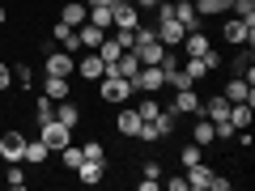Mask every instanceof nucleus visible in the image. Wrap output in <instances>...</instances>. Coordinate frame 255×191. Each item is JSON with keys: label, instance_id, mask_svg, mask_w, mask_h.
<instances>
[{"label": "nucleus", "instance_id": "obj_10", "mask_svg": "<svg viewBox=\"0 0 255 191\" xmlns=\"http://www.w3.org/2000/svg\"><path fill=\"white\" fill-rule=\"evenodd\" d=\"M221 94H226L230 102H251V106H255V85L247 81V77H230V81H226V90H221Z\"/></svg>", "mask_w": 255, "mask_h": 191}, {"label": "nucleus", "instance_id": "obj_38", "mask_svg": "<svg viewBox=\"0 0 255 191\" xmlns=\"http://www.w3.org/2000/svg\"><path fill=\"white\" fill-rule=\"evenodd\" d=\"M145 179H162V166H157V162H145Z\"/></svg>", "mask_w": 255, "mask_h": 191}, {"label": "nucleus", "instance_id": "obj_28", "mask_svg": "<svg viewBox=\"0 0 255 191\" xmlns=\"http://www.w3.org/2000/svg\"><path fill=\"white\" fill-rule=\"evenodd\" d=\"M81 157H85V162H107V149H102V140H85V145H81Z\"/></svg>", "mask_w": 255, "mask_h": 191}, {"label": "nucleus", "instance_id": "obj_29", "mask_svg": "<svg viewBox=\"0 0 255 191\" xmlns=\"http://www.w3.org/2000/svg\"><path fill=\"white\" fill-rule=\"evenodd\" d=\"M4 179H9V187H13V191H21V187L30 183V179H26V170H21L17 162H9V170H4Z\"/></svg>", "mask_w": 255, "mask_h": 191}, {"label": "nucleus", "instance_id": "obj_40", "mask_svg": "<svg viewBox=\"0 0 255 191\" xmlns=\"http://www.w3.org/2000/svg\"><path fill=\"white\" fill-rule=\"evenodd\" d=\"M111 0H85V9H107Z\"/></svg>", "mask_w": 255, "mask_h": 191}, {"label": "nucleus", "instance_id": "obj_39", "mask_svg": "<svg viewBox=\"0 0 255 191\" xmlns=\"http://www.w3.org/2000/svg\"><path fill=\"white\" fill-rule=\"evenodd\" d=\"M132 4H136V9H157L162 0H132Z\"/></svg>", "mask_w": 255, "mask_h": 191}, {"label": "nucleus", "instance_id": "obj_32", "mask_svg": "<svg viewBox=\"0 0 255 191\" xmlns=\"http://www.w3.org/2000/svg\"><path fill=\"white\" fill-rule=\"evenodd\" d=\"M230 68H234V77L251 73V47H247V51H238V55H234V64H230Z\"/></svg>", "mask_w": 255, "mask_h": 191}, {"label": "nucleus", "instance_id": "obj_36", "mask_svg": "<svg viewBox=\"0 0 255 191\" xmlns=\"http://www.w3.org/2000/svg\"><path fill=\"white\" fill-rule=\"evenodd\" d=\"M9 81H13V77H9V64H4V60H0V94H4V90H9Z\"/></svg>", "mask_w": 255, "mask_h": 191}, {"label": "nucleus", "instance_id": "obj_30", "mask_svg": "<svg viewBox=\"0 0 255 191\" xmlns=\"http://www.w3.org/2000/svg\"><path fill=\"white\" fill-rule=\"evenodd\" d=\"M136 110H140V119H157V110H162V102H157L153 94H145V98H140V106H136Z\"/></svg>", "mask_w": 255, "mask_h": 191}, {"label": "nucleus", "instance_id": "obj_31", "mask_svg": "<svg viewBox=\"0 0 255 191\" xmlns=\"http://www.w3.org/2000/svg\"><path fill=\"white\" fill-rule=\"evenodd\" d=\"M90 26H98V30L115 26V21H111V4H107V9H90Z\"/></svg>", "mask_w": 255, "mask_h": 191}, {"label": "nucleus", "instance_id": "obj_20", "mask_svg": "<svg viewBox=\"0 0 255 191\" xmlns=\"http://www.w3.org/2000/svg\"><path fill=\"white\" fill-rule=\"evenodd\" d=\"M55 123H64V127H77L81 123V110H77V102H55Z\"/></svg>", "mask_w": 255, "mask_h": 191}, {"label": "nucleus", "instance_id": "obj_16", "mask_svg": "<svg viewBox=\"0 0 255 191\" xmlns=\"http://www.w3.org/2000/svg\"><path fill=\"white\" fill-rule=\"evenodd\" d=\"M60 21L77 30V26H85V21H90V9H85L81 0H73V4H64V9H60Z\"/></svg>", "mask_w": 255, "mask_h": 191}, {"label": "nucleus", "instance_id": "obj_17", "mask_svg": "<svg viewBox=\"0 0 255 191\" xmlns=\"http://www.w3.org/2000/svg\"><path fill=\"white\" fill-rule=\"evenodd\" d=\"M107 38V30H98V26H77V43H81V51H98V43Z\"/></svg>", "mask_w": 255, "mask_h": 191}, {"label": "nucleus", "instance_id": "obj_13", "mask_svg": "<svg viewBox=\"0 0 255 191\" xmlns=\"http://www.w3.org/2000/svg\"><path fill=\"white\" fill-rule=\"evenodd\" d=\"M51 38H55V43H60L68 55L81 51V43H77V30H73V26H64V21H55V26H51Z\"/></svg>", "mask_w": 255, "mask_h": 191}, {"label": "nucleus", "instance_id": "obj_8", "mask_svg": "<svg viewBox=\"0 0 255 191\" xmlns=\"http://www.w3.org/2000/svg\"><path fill=\"white\" fill-rule=\"evenodd\" d=\"M21 153H26V136L9 127V132L0 136V157H4V166H9V162H21Z\"/></svg>", "mask_w": 255, "mask_h": 191}, {"label": "nucleus", "instance_id": "obj_11", "mask_svg": "<svg viewBox=\"0 0 255 191\" xmlns=\"http://www.w3.org/2000/svg\"><path fill=\"white\" fill-rule=\"evenodd\" d=\"M77 73H81L85 81H98V77L107 73V64H102L98 51H90V55H81V60H77Z\"/></svg>", "mask_w": 255, "mask_h": 191}, {"label": "nucleus", "instance_id": "obj_2", "mask_svg": "<svg viewBox=\"0 0 255 191\" xmlns=\"http://www.w3.org/2000/svg\"><path fill=\"white\" fill-rule=\"evenodd\" d=\"M128 51L136 55L140 64H157V60H162V55H166V47L157 43V34H153V26H136V43L128 47Z\"/></svg>", "mask_w": 255, "mask_h": 191}, {"label": "nucleus", "instance_id": "obj_34", "mask_svg": "<svg viewBox=\"0 0 255 191\" xmlns=\"http://www.w3.org/2000/svg\"><path fill=\"white\" fill-rule=\"evenodd\" d=\"M13 81H17V85H30V81H34V73H30V64H17V68H13Z\"/></svg>", "mask_w": 255, "mask_h": 191}, {"label": "nucleus", "instance_id": "obj_26", "mask_svg": "<svg viewBox=\"0 0 255 191\" xmlns=\"http://www.w3.org/2000/svg\"><path fill=\"white\" fill-rule=\"evenodd\" d=\"M179 162H183V170H187V166H196V162H204V149L196 145V140H191V145H183V153H179Z\"/></svg>", "mask_w": 255, "mask_h": 191}, {"label": "nucleus", "instance_id": "obj_4", "mask_svg": "<svg viewBox=\"0 0 255 191\" xmlns=\"http://www.w3.org/2000/svg\"><path fill=\"white\" fill-rule=\"evenodd\" d=\"M43 73L47 77H73L77 73V55H68L64 47H51L47 60H43Z\"/></svg>", "mask_w": 255, "mask_h": 191}, {"label": "nucleus", "instance_id": "obj_14", "mask_svg": "<svg viewBox=\"0 0 255 191\" xmlns=\"http://www.w3.org/2000/svg\"><path fill=\"white\" fill-rule=\"evenodd\" d=\"M213 166H204V162H196V166H187V187H200V191H209L213 187Z\"/></svg>", "mask_w": 255, "mask_h": 191}, {"label": "nucleus", "instance_id": "obj_3", "mask_svg": "<svg viewBox=\"0 0 255 191\" xmlns=\"http://www.w3.org/2000/svg\"><path fill=\"white\" fill-rule=\"evenodd\" d=\"M128 85H132V94H157L162 90V68H157V64H140L136 73L128 77Z\"/></svg>", "mask_w": 255, "mask_h": 191}, {"label": "nucleus", "instance_id": "obj_22", "mask_svg": "<svg viewBox=\"0 0 255 191\" xmlns=\"http://www.w3.org/2000/svg\"><path fill=\"white\" fill-rule=\"evenodd\" d=\"M191 4H196V13H200V17H221V13H230V4H234V0H191Z\"/></svg>", "mask_w": 255, "mask_h": 191}, {"label": "nucleus", "instance_id": "obj_25", "mask_svg": "<svg viewBox=\"0 0 255 191\" xmlns=\"http://www.w3.org/2000/svg\"><path fill=\"white\" fill-rule=\"evenodd\" d=\"M98 55H102V64H115V60H119V55H124V47H119V43H115V38H111V34H107V38H102V43H98Z\"/></svg>", "mask_w": 255, "mask_h": 191}, {"label": "nucleus", "instance_id": "obj_41", "mask_svg": "<svg viewBox=\"0 0 255 191\" xmlns=\"http://www.w3.org/2000/svg\"><path fill=\"white\" fill-rule=\"evenodd\" d=\"M4 21H9V9H0V26H4Z\"/></svg>", "mask_w": 255, "mask_h": 191}, {"label": "nucleus", "instance_id": "obj_24", "mask_svg": "<svg viewBox=\"0 0 255 191\" xmlns=\"http://www.w3.org/2000/svg\"><path fill=\"white\" fill-rule=\"evenodd\" d=\"M34 119H38V127H43V123H51V119H55V102L47 98V94H38V106H34Z\"/></svg>", "mask_w": 255, "mask_h": 191}, {"label": "nucleus", "instance_id": "obj_9", "mask_svg": "<svg viewBox=\"0 0 255 191\" xmlns=\"http://www.w3.org/2000/svg\"><path fill=\"white\" fill-rule=\"evenodd\" d=\"M196 115H204V119H213V123H221V119L230 115V98L226 94H213V98H200V110Z\"/></svg>", "mask_w": 255, "mask_h": 191}, {"label": "nucleus", "instance_id": "obj_1", "mask_svg": "<svg viewBox=\"0 0 255 191\" xmlns=\"http://www.w3.org/2000/svg\"><path fill=\"white\" fill-rule=\"evenodd\" d=\"M98 94H102V102H111V106H124V102L132 98V85H128V77L115 73V64H107V73L98 77Z\"/></svg>", "mask_w": 255, "mask_h": 191}, {"label": "nucleus", "instance_id": "obj_7", "mask_svg": "<svg viewBox=\"0 0 255 191\" xmlns=\"http://www.w3.org/2000/svg\"><path fill=\"white\" fill-rule=\"evenodd\" d=\"M43 145L51 149V153H60L64 145H73V127H64V123H43Z\"/></svg>", "mask_w": 255, "mask_h": 191}, {"label": "nucleus", "instance_id": "obj_6", "mask_svg": "<svg viewBox=\"0 0 255 191\" xmlns=\"http://www.w3.org/2000/svg\"><path fill=\"white\" fill-rule=\"evenodd\" d=\"M166 110H170L174 119H183V115H196V110H200V94H196V85H191V90H174V102H170Z\"/></svg>", "mask_w": 255, "mask_h": 191}, {"label": "nucleus", "instance_id": "obj_18", "mask_svg": "<svg viewBox=\"0 0 255 191\" xmlns=\"http://www.w3.org/2000/svg\"><path fill=\"white\" fill-rule=\"evenodd\" d=\"M191 140L200 149H209L213 140H217V132H213V119H204V115H196V127H191Z\"/></svg>", "mask_w": 255, "mask_h": 191}, {"label": "nucleus", "instance_id": "obj_23", "mask_svg": "<svg viewBox=\"0 0 255 191\" xmlns=\"http://www.w3.org/2000/svg\"><path fill=\"white\" fill-rule=\"evenodd\" d=\"M43 94H47L51 102H64V98H68V77H47V81H43Z\"/></svg>", "mask_w": 255, "mask_h": 191}, {"label": "nucleus", "instance_id": "obj_35", "mask_svg": "<svg viewBox=\"0 0 255 191\" xmlns=\"http://www.w3.org/2000/svg\"><path fill=\"white\" fill-rule=\"evenodd\" d=\"M162 187H166V191H191V187H187V174H174V179H166Z\"/></svg>", "mask_w": 255, "mask_h": 191}, {"label": "nucleus", "instance_id": "obj_21", "mask_svg": "<svg viewBox=\"0 0 255 191\" xmlns=\"http://www.w3.org/2000/svg\"><path fill=\"white\" fill-rule=\"evenodd\" d=\"M47 157H51V149L43 145V136H38V140H26V153H21V162H30V166H43Z\"/></svg>", "mask_w": 255, "mask_h": 191}, {"label": "nucleus", "instance_id": "obj_12", "mask_svg": "<svg viewBox=\"0 0 255 191\" xmlns=\"http://www.w3.org/2000/svg\"><path fill=\"white\" fill-rule=\"evenodd\" d=\"M170 4H174V0H170ZM174 17H179V26L183 30H200V13H196V4H191V0H179V4H174Z\"/></svg>", "mask_w": 255, "mask_h": 191}, {"label": "nucleus", "instance_id": "obj_15", "mask_svg": "<svg viewBox=\"0 0 255 191\" xmlns=\"http://www.w3.org/2000/svg\"><path fill=\"white\" fill-rule=\"evenodd\" d=\"M102 179H107V162H81L77 166V183H85V187H94Z\"/></svg>", "mask_w": 255, "mask_h": 191}, {"label": "nucleus", "instance_id": "obj_37", "mask_svg": "<svg viewBox=\"0 0 255 191\" xmlns=\"http://www.w3.org/2000/svg\"><path fill=\"white\" fill-rule=\"evenodd\" d=\"M209 191H230V179H226V174H213V187Z\"/></svg>", "mask_w": 255, "mask_h": 191}, {"label": "nucleus", "instance_id": "obj_19", "mask_svg": "<svg viewBox=\"0 0 255 191\" xmlns=\"http://www.w3.org/2000/svg\"><path fill=\"white\" fill-rule=\"evenodd\" d=\"M115 127H119V136H136V132H140V110L136 106H132V110H119Z\"/></svg>", "mask_w": 255, "mask_h": 191}, {"label": "nucleus", "instance_id": "obj_27", "mask_svg": "<svg viewBox=\"0 0 255 191\" xmlns=\"http://www.w3.org/2000/svg\"><path fill=\"white\" fill-rule=\"evenodd\" d=\"M60 162L68 166V170H77V166L85 162V157H81V145H64V149H60Z\"/></svg>", "mask_w": 255, "mask_h": 191}, {"label": "nucleus", "instance_id": "obj_5", "mask_svg": "<svg viewBox=\"0 0 255 191\" xmlns=\"http://www.w3.org/2000/svg\"><path fill=\"white\" fill-rule=\"evenodd\" d=\"M221 38H226V43H234V47H251V43H255V26H247V21L230 17L226 26H221Z\"/></svg>", "mask_w": 255, "mask_h": 191}, {"label": "nucleus", "instance_id": "obj_33", "mask_svg": "<svg viewBox=\"0 0 255 191\" xmlns=\"http://www.w3.org/2000/svg\"><path fill=\"white\" fill-rule=\"evenodd\" d=\"M111 38H115V43H119V47H124V51H128V47L136 43V30H115V34H111Z\"/></svg>", "mask_w": 255, "mask_h": 191}]
</instances>
